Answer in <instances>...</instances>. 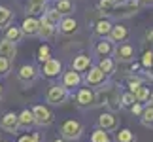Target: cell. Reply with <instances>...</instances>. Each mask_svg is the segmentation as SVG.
<instances>
[{
	"mask_svg": "<svg viewBox=\"0 0 153 142\" xmlns=\"http://www.w3.org/2000/svg\"><path fill=\"white\" fill-rule=\"evenodd\" d=\"M111 27H114V23L110 19H106V17H102V19H98L95 23V34L98 38H108L111 32Z\"/></svg>",
	"mask_w": 153,
	"mask_h": 142,
	"instance_id": "cell-19",
	"label": "cell"
},
{
	"mask_svg": "<svg viewBox=\"0 0 153 142\" xmlns=\"http://www.w3.org/2000/svg\"><path fill=\"white\" fill-rule=\"evenodd\" d=\"M42 74L45 76L48 80H55L59 76L62 74V63L59 61V59H49V61H45L42 64Z\"/></svg>",
	"mask_w": 153,
	"mask_h": 142,
	"instance_id": "cell-8",
	"label": "cell"
},
{
	"mask_svg": "<svg viewBox=\"0 0 153 142\" xmlns=\"http://www.w3.org/2000/svg\"><path fill=\"white\" fill-rule=\"evenodd\" d=\"M97 67L100 68L106 76H111V74H115V70H117V63H115V59H111V57H102Z\"/></svg>",
	"mask_w": 153,
	"mask_h": 142,
	"instance_id": "cell-21",
	"label": "cell"
},
{
	"mask_svg": "<svg viewBox=\"0 0 153 142\" xmlns=\"http://www.w3.org/2000/svg\"><path fill=\"white\" fill-rule=\"evenodd\" d=\"M0 142H10V140H0Z\"/></svg>",
	"mask_w": 153,
	"mask_h": 142,
	"instance_id": "cell-47",
	"label": "cell"
},
{
	"mask_svg": "<svg viewBox=\"0 0 153 142\" xmlns=\"http://www.w3.org/2000/svg\"><path fill=\"white\" fill-rule=\"evenodd\" d=\"M125 84H127V87H128V93H134L138 87L146 85V81H144V78H142L140 74H134V76H128V78L125 80Z\"/></svg>",
	"mask_w": 153,
	"mask_h": 142,
	"instance_id": "cell-26",
	"label": "cell"
},
{
	"mask_svg": "<svg viewBox=\"0 0 153 142\" xmlns=\"http://www.w3.org/2000/svg\"><path fill=\"white\" fill-rule=\"evenodd\" d=\"M114 47H115V44L111 42V40H108V38H100V42H97L95 44V53L98 57H111L114 55Z\"/></svg>",
	"mask_w": 153,
	"mask_h": 142,
	"instance_id": "cell-15",
	"label": "cell"
},
{
	"mask_svg": "<svg viewBox=\"0 0 153 142\" xmlns=\"http://www.w3.org/2000/svg\"><path fill=\"white\" fill-rule=\"evenodd\" d=\"M23 36H38V17H25L21 23Z\"/></svg>",
	"mask_w": 153,
	"mask_h": 142,
	"instance_id": "cell-16",
	"label": "cell"
},
{
	"mask_svg": "<svg viewBox=\"0 0 153 142\" xmlns=\"http://www.w3.org/2000/svg\"><path fill=\"white\" fill-rule=\"evenodd\" d=\"M149 87L148 85H142V87H138L136 91H134L132 95H134V100L136 102H140V104H144V102H148V99H149Z\"/></svg>",
	"mask_w": 153,
	"mask_h": 142,
	"instance_id": "cell-29",
	"label": "cell"
},
{
	"mask_svg": "<svg viewBox=\"0 0 153 142\" xmlns=\"http://www.w3.org/2000/svg\"><path fill=\"white\" fill-rule=\"evenodd\" d=\"M17 142H42V138H40L38 133H32V135H23V137H19Z\"/></svg>",
	"mask_w": 153,
	"mask_h": 142,
	"instance_id": "cell-38",
	"label": "cell"
},
{
	"mask_svg": "<svg viewBox=\"0 0 153 142\" xmlns=\"http://www.w3.org/2000/svg\"><path fill=\"white\" fill-rule=\"evenodd\" d=\"M17 78H19L21 84L30 85V84H34V80L38 78V68L34 67V64H23V67L17 70Z\"/></svg>",
	"mask_w": 153,
	"mask_h": 142,
	"instance_id": "cell-10",
	"label": "cell"
},
{
	"mask_svg": "<svg viewBox=\"0 0 153 142\" xmlns=\"http://www.w3.org/2000/svg\"><path fill=\"white\" fill-rule=\"evenodd\" d=\"M95 89H91V87H79L78 91H76V106H78L79 110H89V108H95Z\"/></svg>",
	"mask_w": 153,
	"mask_h": 142,
	"instance_id": "cell-3",
	"label": "cell"
},
{
	"mask_svg": "<svg viewBox=\"0 0 153 142\" xmlns=\"http://www.w3.org/2000/svg\"><path fill=\"white\" fill-rule=\"evenodd\" d=\"M11 21H13V11L6 8V6H0V28L10 27Z\"/></svg>",
	"mask_w": 153,
	"mask_h": 142,
	"instance_id": "cell-27",
	"label": "cell"
},
{
	"mask_svg": "<svg viewBox=\"0 0 153 142\" xmlns=\"http://www.w3.org/2000/svg\"><path fill=\"white\" fill-rule=\"evenodd\" d=\"M53 8H55L62 17H64V15H72L74 10H76L72 0H55V6H53Z\"/></svg>",
	"mask_w": 153,
	"mask_h": 142,
	"instance_id": "cell-22",
	"label": "cell"
},
{
	"mask_svg": "<svg viewBox=\"0 0 153 142\" xmlns=\"http://www.w3.org/2000/svg\"><path fill=\"white\" fill-rule=\"evenodd\" d=\"M111 142H136V135L131 129H117Z\"/></svg>",
	"mask_w": 153,
	"mask_h": 142,
	"instance_id": "cell-23",
	"label": "cell"
},
{
	"mask_svg": "<svg viewBox=\"0 0 153 142\" xmlns=\"http://www.w3.org/2000/svg\"><path fill=\"white\" fill-rule=\"evenodd\" d=\"M70 97V91L66 87H62L61 84H51L45 91V102H49L51 106H61L66 102V99Z\"/></svg>",
	"mask_w": 153,
	"mask_h": 142,
	"instance_id": "cell-2",
	"label": "cell"
},
{
	"mask_svg": "<svg viewBox=\"0 0 153 142\" xmlns=\"http://www.w3.org/2000/svg\"><path fill=\"white\" fill-rule=\"evenodd\" d=\"M83 81L87 84V87H91V89H98V87L106 85V81H108V76H106L98 67H91L89 72L85 74Z\"/></svg>",
	"mask_w": 153,
	"mask_h": 142,
	"instance_id": "cell-6",
	"label": "cell"
},
{
	"mask_svg": "<svg viewBox=\"0 0 153 142\" xmlns=\"http://www.w3.org/2000/svg\"><path fill=\"white\" fill-rule=\"evenodd\" d=\"M2 93H4V87H2V84H0V99H2Z\"/></svg>",
	"mask_w": 153,
	"mask_h": 142,
	"instance_id": "cell-45",
	"label": "cell"
},
{
	"mask_svg": "<svg viewBox=\"0 0 153 142\" xmlns=\"http://www.w3.org/2000/svg\"><path fill=\"white\" fill-rule=\"evenodd\" d=\"M93 67V61H91V57L87 55V53H79V55H76L74 57V61H72V70L74 72H87Z\"/></svg>",
	"mask_w": 153,
	"mask_h": 142,
	"instance_id": "cell-14",
	"label": "cell"
},
{
	"mask_svg": "<svg viewBox=\"0 0 153 142\" xmlns=\"http://www.w3.org/2000/svg\"><path fill=\"white\" fill-rule=\"evenodd\" d=\"M98 129H102L106 133H115L119 129V117L114 112H102L98 116Z\"/></svg>",
	"mask_w": 153,
	"mask_h": 142,
	"instance_id": "cell-7",
	"label": "cell"
},
{
	"mask_svg": "<svg viewBox=\"0 0 153 142\" xmlns=\"http://www.w3.org/2000/svg\"><path fill=\"white\" fill-rule=\"evenodd\" d=\"M10 70H11V61L0 57V76H2V78H4V76H8Z\"/></svg>",
	"mask_w": 153,
	"mask_h": 142,
	"instance_id": "cell-37",
	"label": "cell"
},
{
	"mask_svg": "<svg viewBox=\"0 0 153 142\" xmlns=\"http://www.w3.org/2000/svg\"><path fill=\"white\" fill-rule=\"evenodd\" d=\"M121 6L127 10L125 13L128 15V13H136V11L140 10V6H142V4H140V0H127V2H125V4H121Z\"/></svg>",
	"mask_w": 153,
	"mask_h": 142,
	"instance_id": "cell-36",
	"label": "cell"
},
{
	"mask_svg": "<svg viewBox=\"0 0 153 142\" xmlns=\"http://www.w3.org/2000/svg\"><path fill=\"white\" fill-rule=\"evenodd\" d=\"M15 55H17V46L11 44V42H8L6 38L0 40V57H2V59H8V61H13Z\"/></svg>",
	"mask_w": 153,
	"mask_h": 142,
	"instance_id": "cell-18",
	"label": "cell"
},
{
	"mask_svg": "<svg viewBox=\"0 0 153 142\" xmlns=\"http://www.w3.org/2000/svg\"><path fill=\"white\" fill-rule=\"evenodd\" d=\"M44 15L48 17V19H49V21H51V23H53V25H55V27L59 25V21L62 19V15L59 13V11H57L55 8H48V10H45V13H44Z\"/></svg>",
	"mask_w": 153,
	"mask_h": 142,
	"instance_id": "cell-35",
	"label": "cell"
},
{
	"mask_svg": "<svg viewBox=\"0 0 153 142\" xmlns=\"http://www.w3.org/2000/svg\"><path fill=\"white\" fill-rule=\"evenodd\" d=\"M53 142H66V140H62V138H55Z\"/></svg>",
	"mask_w": 153,
	"mask_h": 142,
	"instance_id": "cell-46",
	"label": "cell"
},
{
	"mask_svg": "<svg viewBox=\"0 0 153 142\" xmlns=\"http://www.w3.org/2000/svg\"><path fill=\"white\" fill-rule=\"evenodd\" d=\"M140 4H146V6H153V0H140Z\"/></svg>",
	"mask_w": 153,
	"mask_h": 142,
	"instance_id": "cell-41",
	"label": "cell"
},
{
	"mask_svg": "<svg viewBox=\"0 0 153 142\" xmlns=\"http://www.w3.org/2000/svg\"><path fill=\"white\" fill-rule=\"evenodd\" d=\"M115 8L117 6L111 2V0H100V2H98V10H100L102 13H106V15H114Z\"/></svg>",
	"mask_w": 153,
	"mask_h": 142,
	"instance_id": "cell-32",
	"label": "cell"
},
{
	"mask_svg": "<svg viewBox=\"0 0 153 142\" xmlns=\"http://www.w3.org/2000/svg\"><path fill=\"white\" fill-rule=\"evenodd\" d=\"M57 28H59V32H61V34L70 36V34H76V32H78V21H76L72 15H64L62 19L59 21Z\"/></svg>",
	"mask_w": 153,
	"mask_h": 142,
	"instance_id": "cell-12",
	"label": "cell"
},
{
	"mask_svg": "<svg viewBox=\"0 0 153 142\" xmlns=\"http://www.w3.org/2000/svg\"><path fill=\"white\" fill-rule=\"evenodd\" d=\"M111 2H114L115 6H121V4H125V2H127V0H111Z\"/></svg>",
	"mask_w": 153,
	"mask_h": 142,
	"instance_id": "cell-44",
	"label": "cell"
},
{
	"mask_svg": "<svg viewBox=\"0 0 153 142\" xmlns=\"http://www.w3.org/2000/svg\"><path fill=\"white\" fill-rule=\"evenodd\" d=\"M148 102H149L148 106H151V108H153V91L149 93V99H148Z\"/></svg>",
	"mask_w": 153,
	"mask_h": 142,
	"instance_id": "cell-42",
	"label": "cell"
},
{
	"mask_svg": "<svg viewBox=\"0 0 153 142\" xmlns=\"http://www.w3.org/2000/svg\"><path fill=\"white\" fill-rule=\"evenodd\" d=\"M127 38H128V28L125 27V25H114L111 27V32H110V36H108V40H111V42H127Z\"/></svg>",
	"mask_w": 153,
	"mask_h": 142,
	"instance_id": "cell-17",
	"label": "cell"
},
{
	"mask_svg": "<svg viewBox=\"0 0 153 142\" xmlns=\"http://www.w3.org/2000/svg\"><path fill=\"white\" fill-rule=\"evenodd\" d=\"M36 59H38V63H45V61H49L51 59V47L48 44H42L38 47V53H36Z\"/></svg>",
	"mask_w": 153,
	"mask_h": 142,
	"instance_id": "cell-30",
	"label": "cell"
},
{
	"mask_svg": "<svg viewBox=\"0 0 153 142\" xmlns=\"http://www.w3.org/2000/svg\"><path fill=\"white\" fill-rule=\"evenodd\" d=\"M4 38L8 40V42H11V44H17V42H21V38H23L21 27H15V25H10V27H6V34H4Z\"/></svg>",
	"mask_w": 153,
	"mask_h": 142,
	"instance_id": "cell-24",
	"label": "cell"
},
{
	"mask_svg": "<svg viewBox=\"0 0 153 142\" xmlns=\"http://www.w3.org/2000/svg\"><path fill=\"white\" fill-rule=\"evenodd\" d=\"M27 17H36V15H44L48 10V4H36V2H28L27 4Z\"/></svg>",
	"mask_w": 153,
	"mask_h": 142,
	"instance_id": "cell-25",
	"label": "cell"
},
{
	"mask_svg": "<svg viewBox=\"0 0 153 142\" xmlns=\"http://www.w3.org/2000/svg\"><path fill=\"white\" fill-rule=\"evenodd\" d=\"M114 57H115V63H132L134 57H136V49H134L132 44L123 42L114 47Z\"/></svg>",
	"mask_w": 153,
	"mask_h": 142,
	"instance_id": "cell-5",
	"label": "cell"
},
{
	"mask_svg": "<svg viewBox=\"0 0 153 142\" xmlns=\"http://www.w3.org/2000/svg\"><path fill=\"white\" fill-rule=\"evenodd\" d=\"M28 2H36V4H48L49 0H28Z\"/></svg>",
	"mask_w": 153,
	"mask_h": 142,
	"instance_id": "cell-43",
	"label": "cell"
},
{
	"mask_svg": "<svg viewBox=\"0 0 153 142\" xmlns=\"http://www.w3.org/2000/svg\"><path fill=\"white\" fill-rule=\"evenodd\" d=\"M146 38H148V42L153 46V28H151V31H148V32H146Z\"/></svg>",
	"mask_w": 153,
	"mask_h": 142,
	"instance_id": "cell-40",
	"label": "cell"
},
{
	"mask_svg": "<svg viewBox=\"0 0 153 142\" xmlns=\"http://www.w3.org/2000/svg\"><path fill=\"white\" fill-rule=\"evenodd\" d=\"M83 137V123L78 120H66L61 125V138L66 142H76Z\"/></svg>",
	"mask_w": 153,
	"mask_h": 142,
	"instance_id": "cell-1",
	"label": "cell"
},
{
	"mask_svg": "<svg viewBox=\"0 0 153 142\" xmlns=\"http://www.w3.org/2000/svg\"><path fill=\"white\" fill-rule=\"evenodd\" d=\"M17 123H19V129H32L34 127V116H32V112L25 108V110H21V114H17Z\"/></svg>",
	"mask_w": 153,
	"mask_h": 142,
	"instance_id": "cell-20",
	"label": "cell"
},
{
	"mask_svg": "<svg viewBox=\"0 0 153 142\" xmlns=\"http://www.w3.org/2000/svg\"><path fill=\"white\" fill-rule=\"evenodd\" d=\"M140 123L144 127H153V108L151 106H144L142 114H140Z\"/></svg>",
	"mask_w": 153,
	"mask_h": 142,
	"instance_id": "cell-28",
	"label": "cell"
},
{
	"mask_svg": "<svg viewBox=\"0 0 153 142\" xmlns=\"http://www.w3.org/2000/svg\"><path fill=\"white\" fill-rule=\"evenodd\" d=\"M91 142H111V137H110V133H106V131L97 127L91 133Z\"/></svg>",
	"mask_w": 153,
	"mask_h": 142,
	"instance_id": "cell-31",
	"label": "cell"
},
{
	"mask_svg": "<svg viewBox=\"0 0 153 142\" xmlns=\"http://www.w3.org/2000/svg\"><path fill=\"white\" fill-rule=\"evenodd\" d=\"M32 116H34V125H40V127H49L53 120H55V116H53V112L48 108L45 104H34L32 108Z\"/></svg>",
	"mask_w": 153,
	"mask_h": 142,
	"instance_id": "cell-4",
	"label": "cell"
},
{
	"mask_svg": "<svg viewBox=\"0 0 153 142\" xmlns=\"http://www.w3.org/2000/svg\"><path fill=\"white\" fill-rule=\"evenodd\" d=\"M140 67H142V68H146V70L153 68V51H151V49L144 51L142 59H140Z\"/></svg>",
	"mask_w": 153,
	"mask_h": 142,
	"instance_id": "cell-34",
	"label": "cell"
},
{
	"mask_svg": "<svg viewBox=\"0 0 153 142\" xmlns=\"http://www.w3.org/2000/svg\"><path fill=\"white\" fill-rule=\"evenodd\" d=\"M81 81H83L81 74H79V72H74L72 68H70L68 72H62V74H61V85L66 87L68 91H72V89H76V87H79Z\"/></svg>",
	"mask_w": 153,
	"mask_h": 142,
	"instance_id": "cell-9",
	"label": "cell"
},
{
	"mask_svg": "<svg viewBox=\"0 0 153 142\" xmlns=\"http://www.w3.org/2000/svg\"><path fill=\"white\" fill-rule=\"evenodd\" d=\"M134 102H136V100H134V95L132 93L125 91V93L119 95V106H121V108H131Z\"/></svg>",
	"mask_w": 153,
	"mask_h": 142,
	"instance_id": "cell-33",
	"label": "cell"
},
{
	"mask_svg": "<svg viewBox=\"0 0 153 142\" xmlns=\"http://www.w3.org/2000/svg\"><path fill=\"white\" fill-rule=\"evenodd\" d=\"M0 129H4L6 133H11V135H15L19 131V123H17L15 112H6V114L0 117Z\"/></svg>",
	"mask_w": 153,
	"mask_h": 142,
	"instance_id": "cell-11",
	"label": "cell"
},
{
	"mask_svg": "<svg viewBox=\"0 0 153 142\" xmlns=\"http://www.w3.org/2000/svg\"><path fill=\"white\" fill-rule=\"evenodd\" d=\"M128 110H131V114H132V116H138V117H140V114H142V110H144V104L134 102V104H132Z\"/></svg>",
	"mask_w": 153,
	"mask_h": 142,
	"instance_id": "cell-39",
	"label": "cell"
},
{
	"mask_svg": "<svg viewBox=\"0 0 153 142\" xmlns=\"http://www.w3.org/2000/svg\"><path fill=\"white\" fill-rule=\"evenodd\" d=\"M55 31H57V27L53 25V23H51L45 15L38 17V36H42V38H45V40H49L53 34H55Z\"/></svg>",
	"mask_w": 153,
	"mask_h": 142,
	"instance_id": "cell-13",
	"label": "cell"
}]
</instances>
